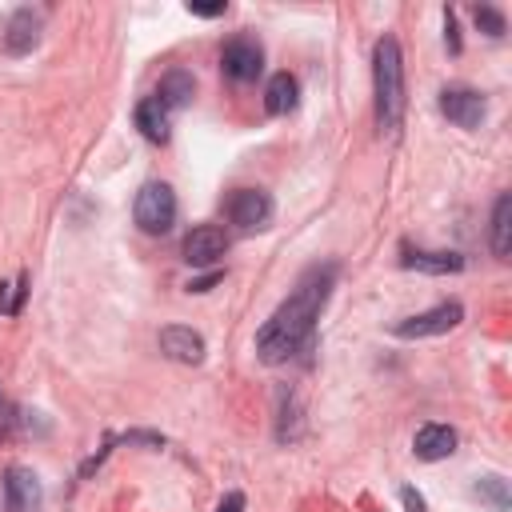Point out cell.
Masks as SVG:
<instances>
[{
    "mask_svg": "<svg viewBox=\"0 0 512 512\" xmlns=\"http://www.w3.org/2000/svg\"><path fill=\"white\" fill-rule=\"evenodd\" d=\"M336 276H340V264L336 260H324V264H308L292 288L288 300H280V308L260 324L256 332V356L264 364H284L292 356H300L312 336H316V320L336 288Z\"/></svg>",
    "mask_w": 512,
    "mask_h": 512,
    "instance_id": "cell-1",
    "label": "cell"
},
{
    "mask_svg": "<svg viewBox=\"0 0 512 512\" xmlns=\"http://www.w3.org/2000/svg\"><path fill=\"white\" fill-rule=\"evenodd\" d=\"M372 96H376V128L396 132L404 120V56L396 36H380L372 48Z\"/></svg>",
    "mask_w": 512,
    "mask_h": 512,
    "instance_id": "cell-2",
    "label": "cell"
},
{
    "mask_svg": "<svg viewBox=\"0 0 512 512\" xmlns=\"http://www.w3.org/2000/svg\"><path fill=\"white\" fill-rule=\"evenodd\" d=\"M132 216H136L140 232H148V236H164V232L176 224V192H172L164 180H148V184L136 192Z\"/></svg>",
    "mask_w": 512,
    "mask_h": 512,
    "instance_id": "cell-3",
    "label": "cell"
},
{
    "mask_svg": "<svg viewBox=\"0 0 512 512\" xmlns=\"http://www.w3.org/2000/svg\"><path fill=\"white\" fill-rule=\"evenodd\" d=\"M220 68H224V76L232 84H252L264 72V48H260V40L248 36V32L228 36L224 48H220Z\"/></svg>",
    "mask_w": 512,
    "mask_h": 512,
    "instance_id": "cell-4",
    "label": "cell"
},
{
    "mask_svg": "<svg viewBox=\"0 0 512 512\" xmlns=\"http://www.w3.org/2000/svg\"><path fill=\"white\" fill-rule=\"evenodd\" d=\"M464 320V304L460 300H444L428 312H416V316H404L392 324V336L396 340H424V336H444L452 332L456 324Z\"/></svg>",
    "mask_w": 512,
    "mask_h": 512,
    "instance_id": "cell-5",
    "label": "cell"
},
{
    "mask_svg": "<svg viewBox=\"0 0 512 512\" xmlns=\"http://www.w3.org/2000/svg\"><path fill=\"white\" fill-rule=\"evenodd\" d=\"M224 216L228 224L252 232V228H264L272 220V196L264 188H236L228 200H224Z\"/></svg>",
    "mask_w": 512,
    "mask_h": 512,
    "instance_id": "cell-6",
    "label": "cell"
},
{
    "mask_svg": "<svg viewBox=\"0 0 512 512\" xmlns=\"http://www.w3.org/2000/svg\"><path fill=\"white\" fill-rule=\"evenodd\" d=\"M4 508L8 512H40L44 508V484L32 468H24V464L4 468Z\"/></svg>",
    "mask_w": 512,
    "mask_h": 512,
    "instance_id": "cell-7",
    "label": "cell"
},
{
    "mask_svg": "<svg viewBox=\"0 0 512 512\" xmlns=\"http://www.w3.org/2000/svg\"><path fill=\"white\" fill-rule=\"evenodd\" d=\"M180 252H184V260H188L192 268H212V264L228 252V236H224V228H216V224H196V228L184 236Z\"/></svg>",
    "mask_w": 512,
    "mask_h": 512,
    "instance_id": "cell-8",
    "label": "cell"
},
{
    "mask_svg": "<svg viewBox=\"0 0 512 512\" xmlns=\"http://www.w3.org/2000/svg\"><path fill=\"white\" fill-rule=\"evenodd\" d=\"M440 112L456 124V128H480L484 112H488V100L476 92V88H444L440 92Z\"/></svg>",
    "mask_w": 512,
    "mask_h": 512,
    "instance_id": "cell-9",
    "label": "cell"
},
{
    "mask_svg": "<svg viewBox=\"0 0 512 512\" xmlns=\"http://www.w3.org/2000/svg\"><path fill=\"white\" fill-rule=\"evenodd\" d=\"M40 28H44V16L36 8H16L8 16V24H4V52L28 56L40 44Z\"/></svg>",
    "mask_w": 512,
    "mask_h": 512,
    "instance_id": "cell-10",
    "label": "cell"
},
{
    "mask_svg": "<svg viewBox=\"0 0 512 512\" xmlns=\"http://www.w3.org/2000/svg\"><path fill=\"white\" fill-rule=\"evenodd\" d=\"M400 268H408V272H428V276H448V272H460V268H464V256H460V252H440V248H412V244H400Z\"/></svg>",
    "mask_w": 512,
    "mask_h": 512,
    "instance_id": "cell-11",
    "label": "cell"
},
{
    "mask_svg": "<svg viewBox=\"0 0 512 512\" xmlns=\"http://www.w3.org/2000/svg\"><path fill=\"white\" fill-rule=\"evenodd\" d=\"M156 344H160V352H164L168 360H176V364H200V360H204V336L192 332V328H184V324L160 328Z\"/></svg>",
    "mask_w": 512,
    "mask_h": 512,
    "instance_id": "cell-12",
    "label": "cell"
},
{
    "mask_svg": "<svg viewBox=\"0 0 512 512\" xmlns=\"http://www.w3.org/2000/svg\"><path fill=\"white\" fill-rule=\"evenodd\" d=\"M412 452L420 456V460H448L452 452H456V428H448V424H420L416 428V436H412Z\"/></svg>",
    "mask_w": 512,
    "mask_h": 512,
    "instance_id": "cell-13",
    "label": "cell"
},
{
    "mask_svg": "<svg viewBox=\"0 0 512 512\" xmlns=\"http://www.w3.org/2000/svg\"><path fill=\"white\" fill-rule=\"evenodd\" d=\"M132 120H136L140 136H144V140H152V144H164V140H168V132H172V108H164L156 96H144V100L136 104Z\"/></svg>",
    "mask_w": 512,
    "mask_h": 512,
    "instance_id": "cell-14",
    "label": "cell"
},
{
    "mask_svg": "<svg viewBox=\"0 0 512 512\" xmlns=\"http://www.w3.org/2000/svg\"><path fill=\"white\" fill-rule=\"evenodd\" d=\"M192 92H196V80H192V72L188 68H168L160 80H156V100L164 104V108H184L188 100H192Z\"/></svg>",
    "mask_w": 512,
    "mask_h": 512,
    "instance_id": "cell-15",
    "label": "cell"
},
{
    "mask_svg": "<svg viewBox=\"0 0 512 512\" xmlns=\"http://www.w3.org/2000/svg\"><path fill=\"white\" fill-rule=\"evenodd\" d=\"M488 244H492V256H496V260H508V252H512V196H508V192H500L496 204H492Z\"/></svg>",
    "mask_w": 512,
    "mask_h": 512,
    "instance_id": "cell-16",
    "label": "cell"
},
{
    "mask_svg": "<svg viewBox=\"0 0 512 512\" xmlns=\"http://www.w3.org/2000/svg\"><path fill=\"white\" fill-rule=\"evenodd\" d=\"M296 100H300V84H296L292 72H276V76L264 84V108H268L272 116H288V112L296 108Z\"/></svg>",
    "mask_w": 512,
    "mask_h": 512,
    "instance_id": "cell-17",
    "label": "cell"
},
{
    "mask_svg": "<svg viewBox=\"0 0 512 512\" xmlns=\"http://www.w3.org/2000/svg\"><path fill=\"white\" fill-rule=\"evenodd\" d=\"M276 400H280V416H276V440H292V436L300 432V428H296V424H300L296 396H292L288 388H280V396H276Z\"/></svg>",
    "mask_w": 512,
    "mask_h": 512,
    "instance_id": "cell-18",
    "label": "cell"
},
{
    "mask_svg": "<svg viewBox=\"0 0 512 512\" xmlns=\"http://www.w3.org/2000/svg\"><path fill=\"white\" fill-rule=\"evenodd\" d=\"M24 296H28V276L24 272L12 284H0V316H16L24 308Z\"/></svg>",
    "mask_w": 512,
    "mask_h": 512,
    "instance_id": "cell-19",
    "label": "cell"
},
{
    "mask_svg": "<svg viewBox=\"0 0 512 512\" xmlns=\"http://www.w3.org/2000/svg\"><path fill=\"white\" fill-rule=\"evenodd\" d=\"M476 496L488 500L496 512H508V484H504L500 476H480V480H476Z\"/></svg>",
    "mask_w": 512,
    "mask_h": 512,
    "instance_id": "cell-20",
    "label": "cell"
},
{
    "mask_svg": "<svg viewBox=\"0 0 512 512\" xmlns=\"http://www.w3.org/2000/svg\"><path fill=\"white\" fill-rule=\"evenodd\" d=\"M472 20H476V28H480L484 36H504V28H508L504 12L492 8V4H476V8H472Z\"/></svg>",
    "mask_w": 512,
    "mask_h": 512,
    "instance_id": "cell-21",
    "label": "cell"
},
{
    "mask_svg": "<svg viewBox=\"0 0 512 512\" xmlns=\"http://www.w3.org/2000/svg\"><path fill=\"white\" fill-rule=\"evenodd\" d=\"M400 504H404V512H428L424 492H420V488H412V484H404V488H400Z\"/></svg>",
    "mask_w": 512,
    "mask_h": 512,
    "instance_id": "cell-22",
    "label": "cell"
},
{
    "mask_svg": "<svg viewBox=\"0 0 512 512\" xmlns=\"http://www.w3.org/2000/svg\"><path fill=\"white\" fill-rule=\"evenodd\" d=\"M444 44H448L452 56L460 52V32H456V12L452 8H444Z\"/></svg>",
    "mask_w": 512,
    "mask_h": 512,
    "instance_id": "cell-23",
    "label": "cell"
},
{
    "mask_svg": "<svg viewBox=\"0 0 512 512\" xmlns=\"http://www.w3.org/2000/svg\"><path fill=\"white\" fill-rule=\"evenodd\" d=\"M188 12H192V16L212 20V16H224V12H228V4H224V0H216V4H188Z\"/></svg>",
    "mask_w": 512,
    "mask_h": 512,
    "instance_id": "cell-24",
    "label": "cell"
},
{
    "mask_svg": "<svg viewBox=\"0 0 512 512\" xmlns=\"http://www.w3.org/2000/svg\"><path fill=\"white\" fill-rule=\"evenodd\" d=\"M216 512H244V492H228V496L216 504Z\"/></svg>",
    "mask_w": 512,
    "mask_h": 512,
    "instance_id": "cell-25",
    "label": "cell"
},
{
    "mask_svg": "<svg viewBox=\"0 0 512 512\" xmlns=\"http://www.w3.org/2000/svg\"><path fill=\"white\" fill-rule=\"evenodd\" d=\"M216 280H220V272H216V268H212V272H208V276H196V280H188V292H208V288H212V284H216Z\"/></svg>",
    "mask_w": 512,
    "mask_h": 512,
    "instance_id": "cell-26",
    "label": "cell"
}]
</instances>
